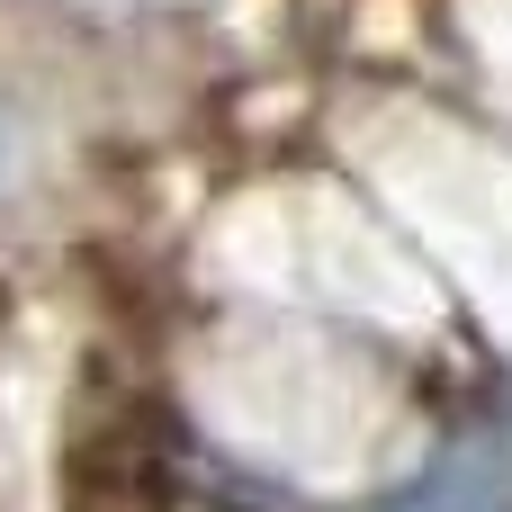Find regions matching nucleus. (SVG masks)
Returning <instances> with one entry per match:
<instances>
[{
    "label": "nucleus",
    "instance_id": "f257e3e1",
    "mask_svg": "<svg viewBox=\"0 0 512 512\" xmlns=\"http://www.w3.org/2000/svg\"><path fill=\"white\" fill-rule=\"evenodd\" d=\"M387 512H495V504H486V486H414L405 504H387Z\"/></svg>",
    "mask_w": 512,
    "mask_h": 512
},
{
    "label": "nucleus",
    "instance_id": "f03ea898",
    "mask_svg": "<svg viewBox=\"0 0 512 512\" xmlns=\"http://www.w3.org/2000/svg\"><path fill=\"white\" fill-rule=\"evenodd\" d=\"M0 162H9V135H0Z\"/></svg>",
    "mask_w": 512,
    "mask_h": 512
}]
</instances>
